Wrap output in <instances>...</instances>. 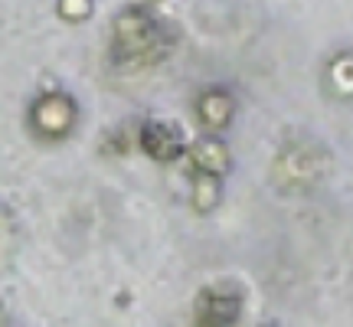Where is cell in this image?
Instances as JSON below:
<instances>
[{
  "mask_svg": "<svg viewBox=\"0 0 353 327\" xmlns=\"http://www.w3.org/2000/svg\"><path fill=\"white\" fill-rule=\"evenodd\" d=\"M174 30L151 7H128L118 13L112 30V59L118 66H148L157 63L170 50Z\"/></svg>",
  "mask_w": 353,
  "mask_h": 327,
  "instance_id": "cell-1",
  "label": "cell"
},
{
  "mask_svg": "<svg viewBox=\"0 0 353 327\" xmlns=\"http://www.w3.org/2000/svg\"><path fill=\"white\" fill-rule=\"evenodd\" d=\"M330 170V154L314 141H291L275 161V180L285 190H311Z\"/></svg>",
  "mask_w": 353,
  "mask_h": 327,
  "instance_id": "cell-2",
  "label": "cell"
},
{
  "mask_svg": "<svg viewBox=\"0 0 353 327\" xmlns=\"http://www.w3.org/2000/svg\"><path fill=\"white\" fill-rule=\"evenodd\" d=\"M242 315V295L236 288H203L193 304L196 327H236Z\"/></svg>",
  "mask_w": 353,
  "mask_h": 327,
  "instance_id": "cell-3",
  "label": "cell"
},
{
  "mask_svg": "<svg viewBox=\"0 0 353 327\" xmlns=\"http://www.w3.org/2000/svg\"><path fill=\"white\" fill-rule=\"evenodd\" d=\"M33 125H37L39 135H46V138H63L65 131L72 128L76 121V101L63 95V92H50V95H43V99L33 105Z\"/></svg>",
  "mask_w": 353,
  "mask_h": 327,
  "instance_id": "cell-4",
  "label": "cell"
},
{
  "mask_svg": "<svg viewBox=\"0 0 353 327\" xmlns=\"http://www.w3.org/2000/svg\"><path fill=\"white\" fill-rule=\"evenodd\" d=\"M138 144L148 157H154V161H161V164L176 161L183 154V148H187L183 131L176 125H170V121H148L138 131Z\"/></svg>",
  "mask_w": 353,
  "mask_h": 327,
  "instance_id": "cell-5",
  "label": "cell"
},
{
  "mask_svg": "<svg viewBox=\"0 0 353 327\" xmlns=\"http://www.w3.org/2000/svg\"><path fill=\"white\" fill-rule=\"evenodd\" d=\"M190 164H193V174H213L219 177L229 167V151L219 138H203L200 144H193L190 151Z\"/></svg>",
  "mask_w": 353,
  "mask_h": 327,
  "instance_id": "cell-6",
  "label": "cell"
},
{
  "mask_svg": "<svg viewBox=\"0 0 353 327\" xmlns=\"http://www.w3.org/2000/svg\"><path fill=\"white\" fill-rule=\"evenodd\" d=\"M232 112H236V101L226 88H210L200 99V118L210 131H223L232 121Z\"/></svg>",
  "mask_w": 353,
  "mask_h": 327,
  "instance_id": "cell-7",
  "label": "cell"
},
{
  "mask_svg": "<svg viewBox=\"0 0 353 327\" xmlns=\"http://www.w3.org/2000/svg\"><path fill=\"white\" fill-rule=\"evenodd\" d=\"M190 203H193L200 213H210L216 203H219V177H213V174H193Z\"/></svg>",
  "mask_w": 353,
  "mask_h": 327,
  "instance_id": "cell-8",
  "label": "cell"
},
{
  "mask_svg": "<svg viewBox=\"0 0 353 327\" xmlns=\"http://www.w3.org/2000/svg\"><path fill=\"white\" fill-rule=\"evenodd\" d=\"M330 82L341 95H353V52H343L330 63Z\"/></svg>",
  "mask_w": 353,
  "mask_h": 327,
  "instance_id": "cell-9",
  "label": "cell"
},
{
  "mask_svg": "<svg viewBox=\"0 0 353 327\" xmlns=\"http://www.w3.org/2000/svg\"><path fill=\"white\" fill-rule=\"evenodd\" d=\"M0 315H3V308H0Z\"/></svg>",
  "mask_w": 353,
  "mask_h": 327,
  "instance_id": "cell-10",
  "label": "cell"
}]
</instances>
